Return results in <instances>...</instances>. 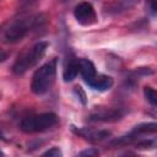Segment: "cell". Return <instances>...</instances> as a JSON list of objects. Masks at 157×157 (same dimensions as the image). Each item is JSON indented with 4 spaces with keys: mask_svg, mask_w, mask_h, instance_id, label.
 <instances>
[{
    "mask_svg": "<svg viewBox=\"0 0 157 157\" xmlns=\"http://www.w3.org/2000/svg\"><path fill=\"white\" fill-rule=\"evenodd\" d=\"M56 76V59L42 65L36 70L31 82V90L34 94H44L54 83Z\"/></svg>",
    "mask_w": 157,
    "mask_h": 157,
    "instance_id": "cell-2",
    "label": "cell"
},
{
    "mask_svg": "<svg viewBox=\"0 0 157 157\" xmlns=\"http://www.w3.org/2000/svg\"><path fill=\"white\" fill-rule=\"evenodd\" d=\"M42 156H49V157H61V156H63V153H61V151H60L58 147H52L50 150H48V151L43 152V153H42Z\"/></svg>",
    "mask_w": 157,
    "mask_h": 157,
    "instance_id": "cell-16",
    "label": "cell"
},
{
    "mask_svg": "<svg viewBox=\"0 0 157 157\" xmlns=\"http://www.w3.org/2000/svg\"><path fill=\"white\" fill-rule=\"evenodd\" d=\"M25 1H33V0H25Z\"/></svg>",
    "mask_w": 157,
    "mask_h": 157,
    "instance_id": "cell-22",
    "label": "cell"
},
{
    "mask_svg": "<svg viewBox=\"0 0 157 157\" xmlns=\"http://www.w3.org/2000/svg\"><path fill=\"white\" fill-rule=\"evenodd\" d=\"M6 59V53L4 50H1V61H4Z\"/></svg>",
    "mask_w": 157,
    "mask_h": 157,
    "instance_id": "cell-20",
    "label": "cell"
},
{
    "mask_svg": "<svg viewBox=\"0 0 157 157\" xmlns=\"http://www.w3.org/2000/svg\"><path fill=\"white\" fill-rule=\"evenodd\" d=\"M74 131L77 135H80L90 141H102L105 137L110 136V131H108V130H93V129H88V128H82L78 130L74 129Z\"/></svg>",
    "mask_w": 157,
    "mask_h": 157,
    "instance_id": "cell-6",
    "label": "cell"
},
{
    "mask_svg": "<svg viewBox=\"0 0 157 157\" xmlns=\"http://www.w3.org/2000/svg\"><path fill=\"white\" fill-rule=\"evenodd\" d=\"M80 72L78 70V64L77 61L76 63H70L65 69H64V72H63V78L65 82H71L74 78H76L77 74Z\"/></svg>",
    "mask_w": 157,
    "mask_h": 157,
    "instance_id": "cell-11",
    "label": "cell"
},
{
    "mask_svg": "<svg viewBox=\"0 0 157 157\" xmlns=\"http://www.w3.org/2000/svg\"><path fill=\"white\" fill-rule=\"evenodd\" d=\"M155 144H157V140H156V141H153V145H155Z\"/></svg>",
    "mask_w": 157,
    "mask_h": 157,
    "instance_id": "cell-21",
    "label": "cell"
},
{
    "mask_svg": "<svg viewBox=\"0 0 157 157\" xmlns=\"http://www.w3.org/2000/svg\"><path fill=\"white\" fill-rule=\"evenodd\" d=\"M134 139H135V136L129 132V134L125 135V136H120V137L113 140V141L110 142V146H125V145L131 144V141H132Z\"/></svg>",
    "mask_w": 157,
    "mask_h": 157,
    "instance_id": "cell-13",
    "label": "cell"
},
{
    "mask_svg": "<svg viewBox=\"0 0 157 157\" xmlns=\"http://www.w3.org/2000/svg\"><path fill=\"white\" fill-rule=\"evenodd\" d=\"M136 72L142 74V75H151V74H152V71H151L148 67H147V69H146V67H140V69L136 70Z\"/></svg>",
    "mask_w": 157,
    "mask_h": 157,
    "instance_id": "cell-18",
    "label": "cell"
},
{
    "mask_svg": "<svg viewBox=\"0 0 157 157\" xmlns=\"http://www.w3.org/2000/svg\"><path fill=\"white\" fill-rule=\"evenodd\" d=\"M113 83H114L113 78L107 75H99V76L96 75L92 80H90L87 82V85L90 87H92L93 90H97V91H107L113 86Z\"/></svg>",
    "mask_w": 157,
    "mask_h": 157,
    "instance_id": "cell-8",
    "label": "cell"
},
{
    "mask_svg": "<svg viewBox=\"0 0 157 157\" xmlns=\"http://www.w3.org/2000/svg\"><path fill=\"white\" fill-rule=\"evenodd\" d=\"M98 155H99V151L96 148H87V150H83L78 153L80 157H96Z\"/></svg>",
    "mask_w": 157,
    "mask_h": 157,
    "instance_id": "cell-15",
    "label": "cell"
},
{
    "mask_svg": "<svg viewBox=\"0 0 157 157\" xmlns=\"http://www.w3.org/2000/svg\"><path fill=\"white\" fill-rule=\"evenodd\" d=\"M48 45H49L48 42H38L32 48H29L28 50H26L25 53L18 55V58L16 59V61L12 66L13 74L23 75L28 69H32L33 66H36L44 56Z\"/></svg>",
    "mask_w": 157,
    "mask_h": 157,
    "instance_id": "cell-1",
    "label": "cell"
},
{
    "mask_svg": "<svg viewBox=\"0 0 157 157\" xmlns=\"http://www.w3.org/2000/svg\"><path fill=\"white\" fill-rule=\"evenodd\" d=\"M77 64H78V70H80V74L82 75L83 80L86 82H88L90 80H92L97 72H96V66L93 65V63L88 59H78L77 60Z\"/></svg>",
    "mask_w": 157,
    "mask_h": 157,
    "instance_id": "cell-9",
    "label": "cell"
},
{
    "mask_svg": "<svg viewBox=\"0 0 157 157\" xmlns=\"http://www.w3.org/2000/svg\"><path fill=\"white\" fill-rule=\"evenodd\" d=\"M157 132V123L153 121H148V123H141L137 124L131 131L130 134L134 135L135 137L139 135H146V134H155Z\"/></svg>",
    "mask_w": 157,
    "mask_h": 157,
    "instance_id": "cell-10",
    "label": "cell"
},
{
    "mask_svg": "<svg viewBox=\"0 0 157 157\" xmlns=\"http://www.w3.org/2000/svg\"><path fill=\"white\" fill-rule=\"evenodd\" d=\"M74 93L76 94V97L78 98V101H80L82 104H86V103H87V99H86V93H85V91L82 90V87L76 86V87L74 88Z\"/></svg>",
    "mask_w": 157,
    "mask_h": 157,
    "instance_id": "cell-14",
    "label": "cell"
},
{
    "mask_svg": "<svg viewBox=\"0 0 157 157\" xmlns=\"http://www.w3.org/2000/svg\"><path fill=\"white\" fill-rule=\"evenodd\" d=\"M123 117V113L119 109H109V110H103L96 114L90 115V120L92 121H117Z\"/></svg>",
    "mask_w": 157,
    "mask_h": 157,
    "instance_id": "cell-7",
    "label": "cell"
},
{
    "mask_svg": "<svg viewBox=\"0 0 157 157\" xmlns=\"http://www.w3.org/2000/svg\"><path fill=\"white\" fill-rule=\"evenodd\" d=\"M38 18H39V16L33 17V18H29V20L17 21V22L12 23L5 31V33H4L5 40L7 43H16V42L21 40L32 27H34V26L38 25Z\"/></svg>",
    "mask_w": 157,
    "mask_h": 157,
    "instance_id": "cell-4",
    "label": "cell"
},
{
    "mask_svg": "<svg viewBox=\"0 0 157 157\" xmlns=\"http://www.w3.org/2000/svg\"><path fill=\"white\" fill-rule=\"evenodd\" d=\"M58 123V117L54 113H42L38 115H31L23 118L18 126L20 130L26 134H33V132H40L44 131L52 126H54Z\"/></svg>",
    "mask_w": 157,
    "mask_h": 157,
    "instance_id": "cell-3",
    "label": "cell"
},
{
    "mask_svg": "<svg viewBox=\"0 0 157 157\" xmlns=\"http://www.w3.org/2000/svg\"><path fill=\"white\" fill-rule=\"evenodd\" d=\"M152 146H153V141L152 140H142V141L136 144V148H150Z\"/></svg>",
    "mask_w": 157,
    "mask_h": 157,
    "instance_id": "cell-17",
    "label": "cell"
},
{
    "mask_svg": "<svg viewBox=\"0 0 157 157\" xmlns=\"http://www.w3.org/2000/svg\"><path fill=\"white\" fill-rule=\"evenodd\" d=\"M74 16L76 21L82 26H91L96 22V18H97L93 6L87 1H82L75 6Z\"/></svg>",
    "mask_w": 157,
    "mask_h": 157,
    "instance_id": "cell-5",
    "label": "cell"
},
{
    "mask_svg": "<svg viewBox=\"0 0 157 157\" xmlns=\"http://www.w3.org/2000/svg\"><path fill=\"white\" fill-rule=\"evenodd\" d=\"M150 9L157 13V0H150Z\"/></svg>",
    "mask_w": 157,
    "mask_h": 157,
    "instance_id": "cell-19",
    "label": "cell"
},
{
    "mask_svg": "<svg viewBox=\"0 0 157 157\" xmlns=\"http://www.w3.org/2000/svg\"><path fill=\"white\" fill-rule=\"evenodd\" d=\"M144 96L145 98L155 107H157V91L150 86H146L144 88Z\"/></svg>",
    "mask_w": 157,
    "mask_h": 157,
    "instance_id": "cell-12",
    "label": "cell"
}]
</instances>
